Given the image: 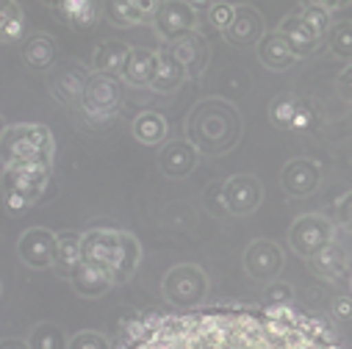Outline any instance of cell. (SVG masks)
Segmentation results:
<instances>
[{
  "label": "cell",
  "instance_id": "6da1fadb",
  "mask_svg": "<svg viewBox=\"0 0 352 349\" xmlns=\"http://www.w3.org/2000/svg\"><path fill=\"white\" fill-rule=\"evenodd\" d=\"M128 349H341L283 308H197L136 327Z\"/></svg>",
  "mask_w": 352,
  "mask_h": 349
},
{
  "label": "cell",
  "instance_id": "7a4b0ae2",
  "mask_svg": "<svg viewBox=\"0 0 352 349\" xmlns=\"http://www.w3.org/2000/svg\"><path fill=\"white\" fill-rule=\"evenodd\" d=\"M80 260L103 272L111 286H122L142 264V244L128 230L95 227L80 233Z\"/></svg>",
  "mask_w": 352,
  "mask_h": 349
},
{
  "label": "cell",
  "instance_id": "3957f363",
  "mask_svg": "<svg viewBox=\"0 0 352 349\" xmlns=\"http://www.w3.org/2000/svg\"><path fill=\"white\" fill-rule=\"evenodd\" d=\"M186 136L197 155H225L241 136V120L225 100H203L189 111Z\"/></svg>",
  "mask_w": 352,
  "mask_h": 349
},
{
  "label": "cell",
  "instance_id": "277c9868",
  "mask_svg": "<svg viewBox=\"0 0 352 349\" xmlns=\"http://www.w3.org/2000/svg\"><path fill=\"white\" fill-rule=\"evenodd\" d=\"M56 139L47 125L23 122L9 125V131L0 139V161L3 166H23V164H45L53 166Z\"/></svg>",
  "mask_w": 352,
  "mask_h": 349
},
{
  "label": "cell",
  "instance_id": "5b68a950",
  "mask_svg": "<svg viewBox=\"0 0 352 349\" xmlns=\"http://www.w3.org/2000/svg\"><path fill=\"white\" fill-rule=\"evenodd\" d=\"M53 166L45 164H23V166H3L0 174V189H3V203L9 211L31 208L42 192L47 189Z\"/></svg>",
  "mask_w": 352,
  "mask_h": 349
},
{
  "label": "cell",
  "instance_id": "8992f818",
  "mask_svg": "<svg viewBox=\"0 0 352 349\" xmlns=\"http://www.w3.org/2000/svg\"><path fill=\"white\" fill-rule=\"evenodd\" d=\"M125 103V80L122 75H111V72H92L89 83H86V92L80 100L83 114L92 122H109L120 114Z\"/></svg>",
  "mask_w": 352,
  "mask_h": 349
},
{
  "label": "cell",
  "instance_id": "52a82bcc",
  "mask_svg": "<svg viewBox=\"0 0 352 349\" xmlns=\"http://www.w3.org/2000/svg\"><path fill=\"white\" fill-rule=\"evenodd\" d=\"M161 294L172 305H200L208 297V275L195 264H178L164 275Z\"/></svg>",
  "mask_w": 352,
  "mask_h": 349
},
{
  "label": "cell",
  "instance_id": "ba28073f",
  "mask_svg": "<svg viewBox=\"0 0 352 349\" xmlns=\"http://www.w3.org/2000/svg\"><path fill=\"white\" fill-rule=\"evenodd\" d=\"M336 241V225L324 214H305L289 230V244L300 258H314L319 249Z\"/></svg>",
  "mask_w": 352,
  "mask_h": 349
},
{
  "label": "cell",
  "instance_id": "9c48e42d",
  "mask_svg": "<svg viewBox=\"0 0 352 349\" xmlns=\"http://www.w3.org/2000/svg\"><path fill=\"white\" fill-rule=\"evenodd\" d=\"M153 28L166 42H175V39L197 31V14H195L192 3H184V0H164L155 9Z\"/></svg>",
  "mask_w": 352,
  "mask_h": 349
},
{
  "label": "cell",
  "instance_id": "30bf717a",
  "mask_svg": "<svg viewBox=\"0 0 352 349\" xmlns=\"http://www.w3.org/2000/svg\"><path fill=\"white\" fill-rule=\"evenodd\" d=\"M92 72L80 67L78 61H64L58 64L50 78H47V89L58 103H69V106H80L83 92H86V83H89Z\"/></svg>",
  "mask_w": 352,
  "mask_h": 349
},
{
  "label": "cell",
  "instance_id": "8fae6325",
  "mask_svg": "<svg viewBox=\"0 0 352 349\" xmlns=\"http://www.w3.org/2000/svg\"><path fill=\"white\" fill-rule=\"evenodd\" d=\"M56 244H58V233L47 227H31L20 236L17 252H20V260L31 269H53Z\"/></svg>",
  "mask_w": 352,
  "mask_h": 349
},
{
  "label": "cell",
  "instance_id": "7c38bea8",
  "mask_svg": "<svg viewBox=\"0 0 352 349\" xmlns=\"http://www.w3.org/2000/svg\"><path fill=\"white\" fill-rule=\"evenodd\" d=\"M244 269L252 280H275L278 272L283 269V249L275 241H252L244 252Z\"/></svg>",
  "mask_w": 352,
  "mask_h": 349
},
{
  "label": "cell",
  "instance_id": "4fadbf2b",
  "mask_svg": "<svg viewBox=\"0 0 352 349\" xmlns=\"http://www.w3.org/2000/svg\"><path fill=\"white\" fill-rule=\"evenodd\" d=\"M322 183V169L311 158H294L280 169V189L289 197H311Z\"/></svg>",
  "mask_w": 352,
  "mask_h": 349
},
{
  "label": "cell",
  "instance_id": "5bb4252c",
  "mask_svg": "<svg viewBox=\"0 0 352 349\" xmlns=\"http://www.w3.org/2000/svg\"><path fill=\"white\" fill-rule=\"evenodd\" d=\"M222 194H225V208L230 216H247L261 205L263 189L252 174H233V178L225 183Z\"/></svg>",
  "mask_w": 352,
  "mask_h": 349
},
{
  "label": "cell",
  "instance_id": "9a60e30c",
  "mask_svg": "<svg viewBox=\"0 0 352 349\" xmlns=\"http://www.w3.org/2000/svg\"><path fill=\"white\" fill-rule=\"evenodd\" d=\"M164 47L181 61V67L186 69L189 78H200L206 72L208 58H211V50H208V42L200 36V31L186 34V36L175 39V42H166Z\"/></svg>",
  "mask_w": 352,
  "mask_h": 349
},
{
  "label": "cell",
  "instance_id": "2e32d148",
  "mask_svg": "<svg viewBox=\"0 0 352 349\" xmlns=\"http://www.w3.org/2000/svg\"><path fill=\"white\" fill-rule=\"evenodd\" d=\"M158 166L166 178L172 181H184L195 172L197 166V150L192 147L189 139H172L161 147V155H158Z\"/></svg>",
  "mask_w": 352,
  "mask_h": 349
},
{
  "label": "cell",
  "instance_id": "e0dca14e",
  "mask_svg": "<svg viewBox=\"0 0 352 349\" xmlns=\"http://www.w3.org/2000/svg\"><path fill=\"white\" fill-rule=\"evenodd\" d=\"M263 17L258 14V9L255 6H250V3H241V6H236V17H233V23H230V28L225 31V39H228V45H233V47H258V42L263 39Z\"/></svg>",
  "mask_w": 352,
  "mask_h": 349
},
{
  "label": "cell",
  "instance_id": "ac0fdd59",
  "mask_svg": "<svg viewBox=\"0 0 352 349\" xmlns=\"http://www.w3.org/2000/svg\"><path fill=\"white\" fill-rule=\"evenodd\" d=\"M278 34L286 39V45L292 47V53L297 56V58H305V56H311V53H316L319 50V45L324 42L300 14H289V17H283L280 20V25H278Z\"/></svg>",
  "mask_w": 352,
  "mask_h": 349
},
{
  "label": "cell",
  "instance_id": "d6986e66",
  "mask_svg": "<svg viewBox=\"0 0 352 349\" xmlns=\"http://www.w3.org/2000/svg\"><path fill=\"white\" fill-rule=\"evenodd\" d=\"M155 9L158 3H153V0H111V3H106V17L117 28H133L153 23Z\"/></svg>",
  "mask_w": 352,
  "mask_h": 349
},
{
  "label": "cell",
  "instance_id": "ffe728a7",
  "mask_svg": "<svg viewBox=\"0 0 352 349\" xmlns=\"http://www.w3.org/2000/svg\"><path fill=\"white\" fill-rule=\"evenodd\" d=\"M155 75H153V89L155 92H161V95H172V92H178L181 89V83L189 78L186 75V69L181 67V61L175 58L166 47H161V50H155Z\"/></svg>",
  "mask_w": 352,
  "mask_h": 349
},
{
  "label": "cell",
  "instance_id": "44dd1931",
  "mask_svg": "<svg viewBox=\"0 0 352 349\" xmlns=\"http://www.w3.org/2000/svg\"><path fill=\"white\" fill-rule=\"evenodd\" d=\"M258 61L263 64V67H270V69H275V72H280V69H289V67H294L300 58L292 53V47L286 45V39L278 34V31H267L263 34V39L258 42Z\"/></svg>",
  "mask_w": 352,
  "mask_h": 349
},
{
  "label": "cell",
  "instance_id": "7402d4cb",
  "mask_svg": "<svg viewBox=\"0 0 352 349\" xmlns=\"http://www.w3.org/2000/svg\"><path fill=\"white\" fill-rule=\"evenodd\" d=\"M155 53L147 50V47H131L120 75L125 83L136 86V89H142V86H150L153 83V75H155Z\"/></svg>",
  "mask_w": 352,
  "mask_h": 349
},
{
  "label": "cell",
  "instance_id": "603a6c76",
  "mask_svg": "<svg viewBox=\"0 0 352 349\" xmlns=\"http://www.w3.org/2000/svg\"><path fill=\"white\" fill-rule=\"evenodd\" d=\"M53 12H58V17L75 31H89L100 20V6L95 0H58L53 3Z\"/></svg>",
  "mask_w": 352,
  "mask_h": 349
},
{
  "label": "cell",
  "instance_id": "cb8c5ba5",
  "mask_svg": "<svg viewBox=\"0 0 352 349\" xmlns=\"http://www.w3.org/2000/svg\"><path fill=\"white\" fill-rule=\"evenodd\" d=\"M69 286L78 297H86V300H95V297H103L109 289H111V280L98 272L95 267L89 264H83V260H78V267L72 269L69 275Z\"/></svg>",
  "mask_w": 352,
  "mask_h": 349
},
{
  "label": "cell",
  "instance_id": "d4e9b609",
  "mask_svg": "<svg viewBox=\"0 0 352 349\" xmlns=\"http://www.w3.org/2000/svg\"><path fill=\"white\" fill-rule=\"evenodd\" d=\"M131 47L120 39H109V42H100L92 53V69L95 72H111V75H120L125 58H128Z\"/></svg>",
  "mask_w": 352,
  "mask_h": 349
},
{
  "label": "cell",
  "instance_id": "484cf974",
  "mask_svg": "<svg viewBox=\"0 0 352 349\" xmlns=\"http://www.w3.org/2000/svg\"><path fill=\"white\" fill-rule=\"evenodd\" d=\"M311 269H314L319 278L336 280V278H341L344 269H346V252L333 241V244H327L324 249H319V252L311 258Z\"/></svg>",
  "mask_w": 352,
  "mask_h": 349
},
{
  "label": "cell",
  "instance_id": "4316f807",
  "mask_svg": "<svg viewBox=\"0 0 352 349\" xmlns=\"http://www.w3.org/2000/svg\"><path fill=\"white\" fill-rule=\"evenodd\" d=\"M80 260V233H72V230H64L58 233V244H56V264L53 269L58 275H72V269L78 267Z\"/></svg>",
  "mask_w": 352,
  "mask_h": 349
},
{
  "label": "cell",
  "instance_id": "83f0119b",
  "mask_svg": "<svg viewBox=\"0 0 352 349\" xmlns=\"http://www.w3.org/2000/svg\"><path fill=\"white\" fill-rule=\"evenodd\" d=\"M23 58H25V64L31 69H47L56 61V42L47 34H36V36L25 39Z\"/></svg>",
  "mask_w": 352,
  "mask_h": 349
},
{
  "label": "cell",
  "instance_id": "f1b7e54d",
  "mask_svg": "<svg viewBox=\"0 0 352 349\" xmlns=\"http://www.w3.org/2000/svg\"><path fill=\"white\" fill-rule=\"evenodd\" d=\"M25 34V12L12 0H0V45L17 42Z\"/></svg>",
  "mask_w": 352,
  "mask_h": 349
},
{
  "label": "cell",
  "instance_id": "f546056e",
  "mask_svg": "<svg viewBox=\"0 0 352 349\" xmlns=\"http://www.w3.org/2000/svg\"><path fill=\"white\" fill-rule=\"evenodd\" d=\"M133 136L142 144H161L166 139V120L158 111H142L133 120Z\"/></svg>",
  "mask_w": 352,
  "mask_h": 349
},
{
  "label": "cell",
  "instance_id": "4dcf8cb0",
  "mask_svg": "<svg viewBox=\"0 0 352 349\" xmlns=\"http://www.w3.org/2000/svg\"><path fill=\"white\" fill-rule=\"evenodd\" d=\"M28 346L31 349H69V338L61 330V324L56 322H42L31 330L28 335Z\"/></svg>",
  "mask_w": 352,
  "mask_h": 349
},
{
  "label": "cell",
  "instance_id": "1f68e13d",
  "mask_svg": "<svg viewBox=\"0 0 352 349\" xmlns=\"http://www.w3.org/2000/svg\"><path fill=\"white\" fill-rule=\"evenodd\" d=\"M297 109H300V98H294V95H278L275 100H272V106H270V120H272V125L275 128H280V131H292V125H294V117H297Z\"/></svg>",
  "mask_w": 352,
  "mask_h": 349
},
{
  "label": "cell",
  "instance_id": "d6a6232c",
  "mask_svg": "<svg viewBox=\"0 0 352 349\" xmlns=\"http://www.w3.org/2000/svg\"><path fill=\"white\" fill-rule=\"evenodd\" d=\"M330 53L336 58H352V20H341L327 34Z\"/></svg>",
  "mask_w": 352,
  "mask_h": 349
},
{
  "label": "cell",
  "instance_id": "836d02e7",
  "mask_svg": "<svg viewBox=\"0 0 352 349\" xmlns=\"http://www.w3.org/2000/svg\"><path fill=\"white\" fill-rule=\"evenodd\" d=\"M297 14H300V17H302V20H305V23H308V25H311L322 39H327V34H330V28H333V25H330V14L324 12V6H322V3H316V0H308V3H302V6H300V12H297Z\"/></svg>",
  "mask_w": 352,
  "mask_h": 349
},
{
  "label": "cell",
  "instance_id": "e575fe53",
  "mask_svg": "<svg viewBox=\"0 0 352 349\" xmlns=\"http://www.w3.org/2000/svg\"><path fill=\"white\" fill-rule=\"evenodd\" d=\"M263 302H267V308H283V305L294 302V289L283 280H272L263 289Z\"/></svg>",
  "mask_w": 352,
  "mask_h": 349
},
{
  "label": "cell",
  "instance_id": "d590c367",
  "mask_svg": "<svg viewBox=\"0 0 352 349\" xmlns=\"http://www.w3.org/2000/svg\"><path fill=\"white\" fill-rule=\"evenodd\" d=\"M236 17V6L233 3H225V0H219V3H208V23L217 28V31H228L230 23Z\"/></svg>",
  "mask_w": 352,
  "mask_h": 349
},
{
  "label": "cell",
  "instance_id": "8d00e7d4",
  "mask_svg": "<svg viewBox=\"0 0 352 349\" xmlns=\"http://www.w3.org/2000/svg\"><path fill=\"white\" fill-rule=\"evenodd\" d=\"M69 349H111V344H109V338L103 333L83 330V333L69 338Z\"/></svg>",
  "mask_w": 352,
  "mask_h": 349
},
{
  "label": "cell",
  "instance_id": "74e56055",
  "mask_svg": "<svg viewBox=\"0 0 352 349\" xmlns=\"http://www.w3.org/2000/svg\"><path fill=\"white\" fill-rule=\"evenodd\" d=\"M222 189H225V183H217V181H214V183H208L206 192H203V205H206L208 214H214V216H225V214H228Z\"/></svg>",
  "mask_w": 352,
  "mask_h": 349
},
{
  "label": "cell",
  "instance_id": "f35d334b",
  "mask_svg": "<svg viewBox=\"0 0 352 349\" xmlns=\"http://www.w3.org/2000/svg\"><path fill=\"white\" fill-rule=\"evenodd\" d=\"M333 316L338 322H352V297L349 294H341L333 300Z\"/></svg>",
  "mask_w": 352,
  "mask_h": 349
},
{
  "label": "cell",
  "instance_id": "ab89813d",
  "mask_svg": "<svg viewBox=\"0 0 352 349\" xmlns=\"http://www.w3.org/2000/svg\"><path fill=\"white\" fill-rule=\"evenodd\" d=\"M336 89H338V98H341V100L352 103V64H349V67H344V72L338 75Z\"/></svg>",
  "mask_w": 352,
  "mask_h": 349
},
{
  "label": "cell",
  "instance_id": "60d3db41",
  "mask_svg": "<svg viewBox=\"0 0 352 349\" xmlns=\"http://www.w3.org/2000/svg\"><path fill=\"white\" fill-rule=\"evenodd\" d=\"M311 125H314V111H311V106L305 100H300V109H297V117H294L292 131H308Z\"/></svg>",
  "mask_w": 352,
  "mask_h": 349
},
{
  "label": "cell",
  "instance_id": "b9f144b4",
  "mask_svg": "<svg viewBox=\"0 0 352 349\" xmlns=\"http://www.w3.org/2000/svg\"><path fill=\"white\" fill-rule=\"evenodd\" d=\"M338 219L352 230V192L346 197H341V203H338Z\"/></svg>",
  "mask_w": 352,
  "mask_h": 349
},
{
  "label": "cell",
  "instance_id": "7bdbcfd3",
  "mask_svg": "<svg viewBox=\"0 0 352 349\" xmlns=\"http://www.w3.org/2000/svg\"><path fill=\"white\" fill-rule=\"evenodd\" d=\"M0 349H31L28 341H20V338H6L0 341Z\"/></svg>",
  "mask_w": 352,
  "mask_h": 349
},
{
  "label": "cell",
  "instance_id": "ee69618b",
  "mask_svg": "<svg viewBox=\"0 0 352 349\" xmlns=\"http://www.w3.org/2000/svg\"><path fill=\"white\" fill-rule=\"evenodd\" d=\"M322 6H324L327 14H333V12H338V9H346L344 0H322Z\"/></svg>",
  "mask_w": 352,
  "mask_h": 349
},
{
  "label": "cell",
  "instance_id": "f6af8a7d",
  "mask_svg": "<svg viewBox=\"0 0 352 349\" xmlns=\"http://www.w3.org/2000/svg\"><path fill=\"white\" fill-rule=\"evenodd\" d=\"M9 131V125H6V120L3 117H0V139H3V133Z\"/></svg>",
  "mask_w": 352,
  "mask_h": 349
},
{
  "label": "cell",
  "instance_id": "bcb514c9",
  "mask_svg": "<svg viewBox=\"0 0 352 349\" xmlns=\"http://www.w3.org/2000/svg\"><path fill=\"white\" fill-rule=\"evenodd\" d=\"M346 283H349V297H352V275H349V280H346Z\"/></svg>",
  "mask_w": 352,
  "mask_h": 349
}]
</instances>
